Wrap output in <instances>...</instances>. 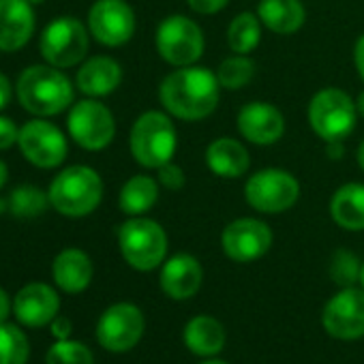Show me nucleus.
<instances>
[{
    "label": "nucleus",
    "instance_id": "nucleus-13",
    "mask_svg": "<svg viewBox=\"0 0 364 364\" xmlns=\"http://www.w3.org/2000/svg\"><path fill=\"white\" fill-rule=\"evenodd\" d=\"M223 253L240 264L264 257L272 247V230L259 219H236L221 234Z\"/></svg>",
    "mask_w": 364,
    "mask_h": 364
},
{
    "label": "nucleus",
    "instance_id": "nucleus-46",
    "mask_svg": "<svg viewBox=\"0 0 364 364\" xmlns=\"http://www.w3.org/2000/svg\"><path fill=\"white\" fill-rule=\"evenodd\" d=\"M360 281H362V287H364V264H362V268H360Z\"/></svg>",
    "mask_w": 364,
    "mask_h": 364
},
{
    "label": "nucleus",
    "instance_id": "nucleus-24",
    "mask_svg": "<svg viewBox=\"0 0 364 364\" xmlns=\"http://www.w3.org/2000/svg\"><path fill=\"white\" fill-rule=\"evenodd\" d=\"M257 18L268 31L277 35H291L302 28L306 9L300 0H262Z\"/></svg>",
    "mask_w": 364,
    "mask_h": 364
},
{
    "label": "nucleus",
    "instance_id": "nucleus-1",
    "mask_svg": "<svg viewBox=\"0 0 364 364\" xmlns=\"http://www.w3.org/2000/svg\"><path fill=\"white\" fill-rule=\"evenodd\" d=\"M221 97V84L217 73L206 67H178L171 71L159 88V99L165 112L180 120L208 118Z\"/></svg>",
    "mask_w": 364,
    "mask_h": 364
},
{
    "label": "nucleus",
    "instance_id": "nucleus-18",
    "mask_svg": "<svg viewBox=\"0 0 364 364\" xmlns=\"http://www.w3.org/2000/svg\"><path fill=\"white\" fill-rule=\"evenodd\" d=\"M60 300L58 294L46 283H28L14 300L16 317L31 328H41L56 319Z\"/></svg>",
    "mask_w": 364,
    "mask_h": 364
},
{
    "label": "nucleus",
    "instance_id": "nucleus-41",
    "mask_svg": "<svg viewBox=\"0 0 364 364\" xmlns=\"http://www.w3.org/2000/svg\"><path fill=\"white\" fill-rule=\"evenodd\" d=\"M7 178H9V169H7L5 161H0V189L7 185Z\"/></svg>",
    "mask_w": 364,
    "mask_h": 364
},
{
    "label": "nucleus",
    "instance_id": "nucleus-40",
    "mask_svg": "<svg viewBox=\"0 0 364 364\" xmlns=\"http://www.w3.org/2000/svg\"><path fill=\"white\" fill-rule=\"evenodd\" d=\"M326 154L330 159H341V154H343V141H326Z\"/></svg>",
    "mask_w": 364,
    "mask_h": 364
},
{
    "label": "nucleus",
    "instance_id": "nucleus-26",
    "mask_svg": "<svg viewBox=\"0 0 364 364\" xmlns=\"http://www.w3.org/2000/svg\"><path fill=\"white\" fill-rule=\"evenodd\" d=\"M185 345L196 355H215L225 345V330L215 317L198 315L185 326Z\"/></svg>",
    "mask_w": 364,
    "mask_h": 364
},
{
    "label": "nucleus",
    "instance_id": "nucleus-22",
    "mask_svg": "<svg viewBox=\"0 0 364 364\" xmlns=\"http://www.w3.org/2000/svg\"><path fill=\"white\" fill-rule=\"evenodd\" d=\"M52 274L56 285L67 294L84 291L92 281V262L80 249H65L56 255Z\"/></svg>",
    "mask_w": 364,
    "mask_h": 364
},
{
    "label": "nucleus",
    "instance_id": "nucleus-4",
    "mask_svg": "<svg viewBox=\"0 0 364 364\" xmlns=\"http://www.w3.org/2000/svg\"><path fill=\"white\" fill-rule=\"evenodd\" d=\"M129 148L133 159L146 169H159L169 163L178 148V135L171 118L163 112H144L131 129Z\"/></svg>",
    "mask_w": 364,
    "mask_h": 364
},
{
    "label": "nucleus",
    "instance_id": "nucleus-36",
    "mask_svg": "<svg viewBox=\"0 0 364 364\" xmlns=\"http://www.w3.org/2000/svg\"><path fill=\"white\" fill-rule=\"evenodd\" d=\"M71 330H73V326H71V321H69L67 317H56V319L52 321V334H54L58 341L69 338V336H71Z\"/></svg>",
    "mask_w": 364,
    "mask_h": 364
},
{
    "label": "nucleus",
    "instance_id": "nucleus-3",
    "mask_svg": "<svg viewBox=\"0 0 364 364\" xmlns=\"http://www.w3.org/2000/svg\"><path fill=\"white\" fill-rule=\"evenodd\" d=\"M50 206L65 217H86L95 213L103 200V180L88 165H71L63 169L48 189Z\"/></svg>",
    "mask_w": 364,
    "mask_h": 364
},
{
    "label": "nucleus",
    "instance_id": "nucleus-42",
    "mask_svg": "<svg viewBox=\"0 0 364 364\" xmlns=\"http://www.w3.org/2000/svg\"><path fill=\"white\" fill-rule=\"evenodd\" d=\"M355 109H358V114H362L364 116V90L358 95V99H355Z\"/></svg>",
    "mask_w": 364,
    "mask_h": 364
},
{
    "label": "nucleus",
    "instance_id": "nucleus-15",
    "mask_svg": "<svg viewBox=\"0 0 364 364\" xmlns=\"http://www.w3.org/2000/svg\"><path fill=\"white\" fill-rule=\"evenodd\" d=\"M326 332L341 341L364 336V289L343 287L323 309Z\"/></svg>",
    "mask_w": 364,
    "mask_h": 364
},
{
    "label": "nucleus",
    "instance_id": "nucleus-44",
    "mask_svg": "<svg viewBox=\"0 0 364 364\" xmlns=\"http://www.w3.org/2000/svg\"><path fill=\"white\" fill-rule=\"evenodd\" d=\"M9 208V200H3V198H0V213H5Z\"/></svg>",
    "mask_w": 364,
    "mask_h": 364
},
{
    "label": "nucleus",
    "instance_id": "nucleus-34",
    "mask_svg": "<svg viewBox=\"0 0 364 364\" xmlns=\"http://www.w3.org/2000/svg\"><path fill=\"white\" fill-rule=\"evenodd\" d=\"M20 129L16 122L7 116H0V150H9L14 144H18Z\"/></svg>",
    "mask_w": 364,
    "mask_h": 364
},
{
    "label": "nucleus",
    "instance_id": "nucleus-43",
    "mask_svg": "<svg viewBox=\"0 0 364 364\" xmlns=\"http://www.w3.org/2000/svg\"><path fill=\"white\" fill-rule=\"evenodd\" d=\"M355 159H358V165L364 169V139H362V144L358 146V156H355Z\"/></svg>",
    "mask_w": 364,
    "mask_h": 364
},
{
    "label": "nucleus",
    "instance_id": "nucleus-9",
    "mask_svg": "<svg viewBox=\"0 0 364 364\" xmlns=\"http://www.w3.org/2000/svg\"><path fill=\"white\" fill-rule=\"evenodd\" d=\"M245 198L257 213L277 215L289 210L300 198V182L285 169L268 167L255 171L245 185Z\"/></svg>",
    "mask_w": 364,
    "mask_h": 364
},
{
    "label": "nucleus",
    "instance_id": "nucleus-47",
    "mask_svg": "<svg viewBox=\"0 0 364 364\" xmlns=\"http://www.w3.org/2000/svg\"><path fill=\"white\" fill-rule=\"evenodd\" d=\"M31 5H41V3H46V0H28Z\"/></svg>",
    "mask_w": 364,
    "mask_h": 364
},
{
    "label": "nucleus",
    "instance_id": "nucleus-20",
    "mask_svg": "<svg viewBox=\"0 0 364 364\" xmlns=\"http://www.w3.org/2000/svg\"><path fill=\"white\" fill-rule=\"evenodd\" d=\"M122 82V67L109 58V56H92L88 58L75 77V84L80 88V92H84L86 97H107L112 95Z\"/></svg>",
    "mask_w": 364,
    "mask_h": 364
},
{
    "label": "nucleus",
    "instance_id": "nucleus-33",
    "mask_svg": "<svg viewBox=\"0 0 364 364\" xmlns=\"http://www.w3.org/2000/svg\"><path fill=\"white\" fill-rule=\"evenodd\" d=\"M159 185L165 187L167 191H180V189H185V185H187L185 169H182L180 165H176L173 161L161 165L159 167Z\"/></svg>",
    "mask_w": 364,
    "mask_h": 364
},
{
    "label": "nucleus",
    "instance_id": "nucleus-28",
    "mask_svg": "<svg viewBox=\"0 0 364 364\" xmlns=\"http://www.w3.org/2000/svg\"><path fill=\"white\" fill-rule=\"evenodd\" d=\"M50 206V196L37 185H20L9 198V210L18 219H35Z\"/></svg>",
    "mask_w": 364,
    "mask_h": 364
},
{
    "label": "nucleus",
    "instance_id": "nucleus-37",
    "mask_svg": "<svg viewBox=\"0 0 364 364\" xmlns=\"http://www.w3.org/2000/svg\"><path fill=\"white\" fill-rule=\"evenodd\" d=\"M353 63H355L358 75H360L362 82H364V35L355 41V48H353Z\"/></svg>",
    "mask_w": 364,
    "mask_h": 364
},
{
    "label": "nucleus",
    "instance_id": "nucleus-14",
    "mask_svg": "<svg viewBox=\"0 0 364 364\" xmlns=\"http://www.w3.org/2000/svg\"><path fill=\"white\" fill-rule=\"evenodd\" d=\"M144 334V315L135 304L120 302L109 306L97 326L101 347L109 351H127L139 343Z\"/></svg>",
    "mask_w": 364,
    "mask_h": 364
},
{
    "label": "nucleus",
    "instance_id": "nucleus-45",
    "mask_svg": "<svg viewBox=\"0 0 364 364\" xmlns=\"http://www.w3.org/2000/svg\"><path fill=\"white\" fill-rule=\"evenodd\" d=\"M202 364H228V362H223V360H206Z\"/></svg>",
    "mask_w": 364,
    "mask_h": 364
},
{
    "label": "nucleus",
    "instance_id": "nucleus-31",
    "mask_svg": "<svg viewBox=\"0 0 364 364\" xmlns=\"http://www.w3.org/2000/svg\"><path fill=\"white\" fill-rule=\"evenodd\" d=\"M48 364H95V358L86 345L65 338L50 347Z\"/></svg>",
    "mask_w": 364,
    "mask_h": 364
},
{
    "label": "nucleus",
    "instance_id": "nucleus-17",
    "mask_svg": "<svg viewBox=\"0 0 364 364\" xmlns=\"http://www.w3.org/2000/svg\"><path fill=\"white\" fill-rule=\"evenodd\" d=\"M35 33V9L28 0H0V52L22 50Z\"/></svg>",
    "mask_w": 364,
    "mask_h": 364
},
{
    "label": "nucleus",
    "instance_id": "nucleus-10",
    "mask_svg": "<svg viewBox=\"0 0 364 364\" xmlns=\"http://www.w3.org/2000/svg\"><path fill=\"white\" fill-rule=\"evenodd\" d=\"M71 139L84 150H103L116 135L114 114L97 99H84L75 103L67 118Z\"/></svg>",
    "mask_w": 364,
    "mask_h": 364
},
{
    "label": "nucleus",
    "instance_id": "nucleus-30",
    "mask_svg": "<svg viewBox=\"0 0 364 364\" xmlns=\"http://www.w3.org/2000/svg\"><path fill=\"white\" fill-rule=\"evenodd\" d=\"M255 77V63L249 56L236 54L225 58L217 69V80L225 90H240Z\"/></svg>",
    "mask_w": 364,
    "mask_h": 364
},
{
    "label": "nucleus",
    "instance_id": "nucleus-32",
    "mask_svg": "<svg viewBox=\"0 0 364 364\" xmlns=\"http://www.w3.org/2000/svg\"><path fill=\"white\" fill-rule=\"evenodd\" d=\"M360 262L358 257L347 251V249H338L334 255H332V262H330V277L336 285L341 287H349L353 285L358 279H360Z\"/></svg>",
    "mask_w": 364,
    "mask_h": 364
},
{
    "label": "nucleus",
    "instance_id": "nucleus-6",
    "mask_svg": "<svg viewBox=\"0 0 364 364\" xmlns=\"http://www.w3.org/2000/svg\"><path fill=\"white\" fill-rule=\"evenodd\" d=\"M309 124L323 141H343L355 127V101L341 88H323L309 103Z\"/></svg>",
    "mask_w": 364,
    "mask_h": 364
},
{
    "label": "nucleus",
    "instance_id": "nucleus-29",
    "mask_svg": "<svg viewBox=\"0 0 364 364\" xmlns=\"http://www.w3.org/2000/svg\"><path fill=\"white\" fill-rule=\"evenodd\" d=\"M31 345L26 334L14 323H0V364H26Z\"/></svg>",
    "mask_w": 364,
    "mask_h": 364
},
{
    "label": "nucleus",
    "instance_id": "nucleus-39",
    "mask_svg": "<svg viewBox=\"0 0 364 364\" xmlns=\"http://www.w3.org/2000/svg\"><path fill=\"white\" fill-rule=\"evenodd\" d=\"M9 311H11V304H9V296H7V291H5L3 287H0V323H3V321L7 319Z\"/></svg>",
    "mask_w": 364,
    "mask_h": 364
},
{
    "label": "nucleus",
    "instance_id": "nucleus-38",
    "mask_svg": "<svg viewBox=\"0 0 364 364\" xmlns=\"http://www.w3.org/2000/svg\"><path fill=\"white\" fill-rule=\"evenodd\" d=\"M11 101V82L5 73H0V109H5Z\"/></svg>",
    "mask_w": 364,
    "mask_h": 364
},
{
    "label": "nucleus",
    "instance_id": "nucleus-21",
    "mask_svg": "<svg viewBox=\"0 0 364 364\" xmlns=\"http://www.w3.org/2000/svg\"><path fill=\"white\" fill-rule=\"evenodd\" d=\"M206 165L219 178H240L247 173L251 159L249 150L234 137H219L206 148Z\"/></svg>",
    "mask_w": 364,
    "mask_h": 364
},
{
    "label": "nucleus",
    "instance_id": "nucleus-12",
    "mask_svg": "<svg viewBox=\"0 0 364 364\" xmlns=\"http://www.w3.org/2000/svg\"><path fill=\"white\" fill-rule=\"evenodd\" d=\"M88 31L105 48H120L135 33V14L127 0H97L88 11Z\"/></svg>",
    "mask_w": 364,
    "mask_h": 364
},
{
    "label": "nucleus",
    "instance_id": "nucleus-11",
    "mask_svg": "<svg viewBox=\"0 0 364 364\" xmlns=\"http://www.w3.org/2000/svg\"><path fill=\"white\" fill-rule=\"evenodd\" d=\"M18 146L22 150V156L41 169L58 167L67 159L69 150L63 131L56 124L46 122L43 118H35L20 129Z\"/></svg>",
    "mask_w": 364,
    "mask_h": 364
},
{
    "label": "nucleus",
    "instance_id": "nucleus-25",
    "mask_svg": "<svg viewBox=\"0 0 364 364\" xmlns=\"http://www.w3.org/2000/svg\"><path fill=\"white\" fill-rule=\"evenodd\" d=\"M156 202H159V185L154 178L146 173H137L129 178L118 196V206L129 217L146 215L148 210H152Z\"/></svg>",
    "mask_w": 364,
    "mask_h": 364
},
{
    "label": "nucleus",
    "instance_id": "nucleus-27",
    "mask_svg": "<svg viewBox=\"0 0 364 364\" xmlns=\"http://www.w3.org/2000/svg\"><path fill=\"white\" fill-rule=\"evenodd\" d=\"M262 41V20L255 14H238L228 26V46L234 54H251Z\"/></svg>",
    "mask_w": 364,
    "mask_h": 364
},
{
    "label": "nucleus",
    "instance_id": "nucleus-35",
    "mask_svg": "<svg viewBox=\"0 0 364 364\" xmlns=\"http://www.w3.org/2000/svg\"><path fill=\"white\" fill-rule=\"evenodd\" d=\"M230 0H187V5L191 11L200 14V16H213L219 14L221 9L228 7Z\"/></svg>",
    "mask_w": 364,
    "mask_h": 364
},
{
    "label": "nucleus",
    "instance_id": "nucleus-16",
    "mask_svg": "<svg viewBox=\"0 0 364 364\" xmlns=\"http://www.w3.org/2000/svg\"><path fill=\"white\" fill-rule=\"evenodd\" d=\"M236 127L240 135L257 146H272L285 133V118L283 114L266 101H251L247 103L236 118Z\"/></svg>",
    "mask_w": 364,
    "mask_h": 364
},
{
    "label": "nucleus",
    "instance_id": "nucleus-2",
    "mask_svg": "<svg viewBox=\"0 0 364 364\" xmlns=\"http://www.w3.org/2000/svg\"><path fill=\"white\" fill-rule=\"evenodd\" d=\"M20 105L39 116H56L73 105V84L71 80L52 65H33L22 71L16 84Z\"/></svg>",
    "mask_w": 364,
    "mask_h": 364
},
{
    "label": "nucleus",
    "instance_id": "nucleus-23",
    "mask_svg": "<svg viewBox=\"0 0 364 364\" xmlns=\"http://www.w3.org/2000/svg\"><path fill=\"white\" fill-rule=\"evenodd\" d=\"M330 215L334 223L349 232L364 230V185L347 182L338 187L330 200Z\"/></svg>",
    "mask_w": 364,
    "mask_h": 364
},
{
    "label": "nucleus",
    "instance_id": "nucleus-7",
    "mask_svg": "<svg viewBox=\"0 0 364 364\" xmlns=\"http://www.w3.org/2000/svg\"><path fill=\"white\" fill-rule=\"evenodd\" d=\"M88 48H90V39L86 26L71 16L52 20L43 28L39 41L41 56L46 58L48 65L56 69H69L80 65L86 58Z\"/></svg>",
    "mask_w": 364,
    "mask_h": 364
},
{
    "label": "nucleus",
    "instance_id": "nucleus-8",
    "mask_svg": "<svg viewBox=\"0 0 364 364\" xmlns=\"http://www.w3.org/2000/svg\"><path fill=\"white\" fill-rule=\"evenodd\" d=\"M156 52L171 67H191L204 54V33L187 16H169L156 28Z\"/></svg>",
    "mask_w": 364,
    "mask_h": 364
},
{
    "label": "nucleus",
    "instance_id": "nucleus-5",
    "mask_svg": "<svg viewBox=\"0 0 364 364\" xmlns=\"http://www.w3.org/2000/svg\"><path fill=\"white\" fill-rule=\"evenodd\" d=\"M118 247L131 268L139 272H150L165 259L167 234L156 221L133 217L120 225Z\"/></svg>",
    "mask_w": 364,
    "mask_h": 364
},
{
    "label": "nucleus",
    "instance_id": "nucleus-19",
    "mask_svg": "<svg viewBox=\"0 0 364 364\" xmlns=\"http://www.w3.org/2000/svg\"><path fill=\"white\" fill-rule=\"evenodd\" d=\"M202 264L189 253H178L169 257L161 270V287L173 300H187L196 296L202 285Z\"/></svg>",
    "mask_w": 364,
    "mask_h": 364
}]
</instances>
